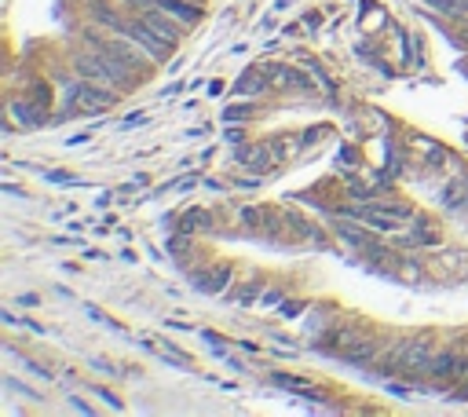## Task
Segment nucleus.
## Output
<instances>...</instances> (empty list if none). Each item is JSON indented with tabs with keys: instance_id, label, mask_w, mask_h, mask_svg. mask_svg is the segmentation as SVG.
<instances>
[{
	"instance_id": "f257e3e1",
	"label": "nucleus",
	"mask_w": 468,
	"mask_h": 417,
	"mask_svg": "<svg viewBox=\"0 0 468 417\" xmlns=\"http://www.w3.org/2000/svg\"><path fill=\"white\" fill-rule=\"evenodd\" d=\"M88 44H92L99 55H107L117 70H121L125 77H139L143 70L150 66V59L143 55V51L128 41V37L121 33H110V37H99V33H88Z\"/></svg>"
},
{
	"instance_id": "f03ea898",
	"label": "nucleus",
	"mask_w": 468,
	"mask_h": 417,
	"mask_svg": "<svg viewBox=\"0 0 468 417\" xmlns=\"http://www.w3.org/2000/svg\"><path fill=\"white\" fill-rule=\"evenodd\" d=\"M73 70H77V77H84V81H92V85H102V88H117L125 81V73L117 70L107 55H99L96 48L92 51H77Z\"/></svg>"
},
{
	"instance_id": "7ed1b4c3",
	"label": "nucleus",
	"mask_w": 468,
	"mask_h": 417,
	"mask_svg": "<svg viewBox=\"0 0 468 417\" xmlns=\"http://www.w3.org/2000/svg\"><path fill=\"white\" fill-rule=\"evenodd\" d=\"M70 107L84 110V114H102L114 107V88H102V85H92V81H73L70 85Z\"/></svg>"
},
{
	"instance_id": "20e7f679",
	"label": "nucleus",
	"mask_w": 468,
	"mask_h": 417,
	"mask_svg": "<svg viewBox=\"0 0 468 417\" xmlns=\"http://www.w3.org/2000/svg\"><path fill=\"white\" fill-rule=\"evenodd\" d=\"M366 227L373 231H399L402 224L410 220V208L406 205H395V202H377V205H366L355 213Z\"/></svg>"
},
{
	"instance_id": "39448f33",
	"label": "nucleus",
	"mask_w": 468,
	"mask_h": 417,
	"mask_svg": "<svg viewBox=\"0 0 468 417\" xmlns=\"http://www.w3.org/2000/svg\"><path fill=\"white\" fill-rule=\"evenodd\" d=\"M424 373L432 377L435 384H453V381H461V377H468V359H461L458 351H435V355L428 359Z\"/></svg>"
},
{
	"instance_id": "423d86ee",
	"label": "nucleus",
	"mask_w": 468,
	"mask_h": 417,
	"mask_svg": "<svg viewBox=\"0 0 468 417\" xmlns=\"http://www.w3.org/2000/svg\"><path fill=\"white\" fill-rule=\"evenodd\" d=\"M432 355H435V348H432V341H424V337H417V341H402L395 348V366L399 370H424Z\"/></svg>"
},
{
	"instance_id": "0eeeda50",
	"label": "nucleus",
	"mask_w": 468,
	"mask_h": 417,
	"mask_svg": "<svg viewBox=\"0 0 468 417\" xmlns=\"http://www.w3.org/2000/svg\"><path fill=\"white\" fill-rule=\"evenodd\" d=\"M278 158H282L278 143H267V147H264V143H256V147H242L238 150V161L245 168H253V172H267V168H275Z\"/></svg>"
},
{
	"instance_id": "6e6552de",
	"label": "nucleus",
	"mask_w": 468,
	"mask_h": 417,
	"mask_svg": "<svg viewBox=\"0 0 468 417\" xmlns=\"http://www.w3.org/2000/svg\"><path fill=\"white\" fill-rule=\"evenodd\" d=\"M336 344H341V355L348 362H370L377 341H366V337H355V333H336Z\"/></svg>"
},
{
	"instance_id": "1a4fd4ad",
	"label": "nucleus",
	"mask_w": 468,
	"mask_h": 417,
	"mask_svg": "<svg viewBox=\"0 0 468 417\" xmlns=\"http://www.w3.org/2000/svg\"><path fill=\"white\" fill-rule=\"evenodd\" d=\"M158 8L168 11L176 22H183V26H198L201 22V8H198V0H158Z\"/></svg>"
},
{
	"instance_id": "9d476101",
	"label": "nucleus",
	"mask_w": 468,
	"mask_h": 417,
	"mask_svg": "<svg viewBox=\"0 0 468 417\" xmlns=\"http://www.w3.org/2000/svg\"><path fill=\"white\" fill-rule=\"evenodd\" d=\"M275 381L282 384V388H289V392L293 396H300V399H326V396H322V388L318 384H311V381H304V377H285V373H278L275 377Z\"/></svg>"
},
{
	"instance_id": "9b49d317",
	"label": "nucleus",
	"mask_w": 468,
	"mask_h": 417,
	"mask_svg": "<svg viewBox=\"0 0 468 417\" xmlns=\"http://www.w3.org/2000/svg\"><path fill=\"white\" fill-rule=\"evenodd\" d=\"M147 344H150L154 351H158L161 359H168V362H179V366H183V370H190V359H187V355H183V351H179V348H168L165 341H158V337H147Z\"/></svg>"
},
{
	"instance_id": "f8f14e48",
	"label": "nucleus",
	"mask_w": 468,
	"mask_h": 417,
	"mask_svg": "<svg viewBox=\"0 0 468 417\" xmlns=\"http://www.w3.org/2000/svg\"><path fill=\"white\" fill-rule=\"evenodd\" d=\"M450 208H465L468 205V179L465 176H458V179H453V184L447 187V198H443Z\"/></svg>"
},
{
	"instance_id": "ddd939ff",
	"label": "nucleus",
	"mask_w": 468,
	"mask_h": 417,
	"mask_svg": "<svg viewBox=\"0 0 468 417\" xmlns=\"http://www.w3.org/2000/svg\"><path fill=\"white\" fill-rule=\"evenodd\" d=\"M264 85H267V70H249V73H245V81L234 85V92H238V96H253Z\"/></svg>"
},
{
	"instance_id": "4468645a",
	"label": "nucleus",
	"mask_w": 468,
	"mask_h": 417,
	"mask_svg": "<svg viewBox=\"0 0 468 417\" xmlns=\"http://www.w3.org/2000/svg\"><path fill=\"white\" fill-rule=\"evenodd\" d=\"M432 8H439L450 19H468V0H428Z\"/></svg>"
},
{
	"instance_id": "2eb2a0df",
	"label": "nucleus",
	"mask_w": 468,
	"mask_h": 417,
	"mask_svg": "<svg viewBox=\"0 0 468 417\" xmlns=\"http://www.w3.org/2000/svg\"><path fill=\"white\" fill-rule=\"evenodd\" d=\"M231 278V267H216L213 271V275H201V290H209V293H219V290H224V282Z\"/></svg>"
},
{
	"instance_id": "dca6fc26",
	"label": "nucleus",
	"mask_w": 468,
	"mask_h": 417,
	"mask_svg": "<svg viewBox=\"0 0 468 417\" xmlns=\"http://www.w3.org/2000/svg\"><path fill=\"white\" fill-rule=\"evenodd\" d=\"M8 117H11V121H19V125H41V117H37L33 110H26V103H11Z\"/></svg>"
},
{
	"instance_id": "f3484780",
	"label": "nucleus",
	"mask_w": 468,
	"mask_h": 417,
	"mask_svg": "<svg viewBox=\"0 0 468 417\" xmlns=\"http://www.w3.org/2000/svg\"><path fill=\"white\" fill-rule=\"evenodd\" d=\"M341 238H344L348 245H355V249H366V245H370V234H366V231L348 227V224H341Z\"/></svg>"
},
{
	"instance_id": "a211bd4d",
	"label": "nucleus",
	"mask_w": 468,
	"mask_h": 417,
	"mask_svg": "<svg viewBox=\"0 0 468 417\" xmlns=\"http://www.w3.org/2000/svg\"><path fill=\"white\" fill-rule=\"evenodd\" d=\"M201 224H209V213L194 208V213H187V216H183V224H179V227H183V231H194V227H201Z\"/></svg>"
},
{
	"instance_id": "6ab92c4d",
	"label": "nucleus",
	"mask_w": 468,
	"mask_h": 417,
	"mask_svg": "<svg viewBox=\"0 0 468 417\" xmlns=\"http://www.w3.org/2000/svg\"><path fill=\"white\" fill-rule=\"evenodd\" d=\"M198 4H201V0H198Z\"/></svg>"
}]
</instances>
